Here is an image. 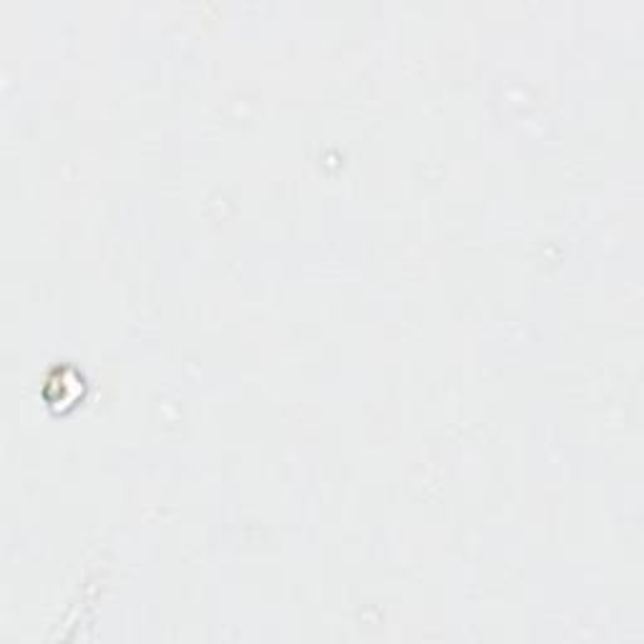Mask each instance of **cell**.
<instances>
[{"label":"cell","mask_w":644,"mask_h":644,"mask_svg":"<svg viewBox=\"0 0 644 644\" xmlns=\"http://www.w3.org/2000/svg\"><path fill=\"white\" fill-rule=\"evenodd\" d=\"M66 373H68V367L61 370V378H51L49 380V385H46V391H49V401L53 405H74L78 398H84V388H86V383H84V375L81 373H74L71 380H66Z\"/></svg>","instance_id":"6da1fadb"}]
</instances>
